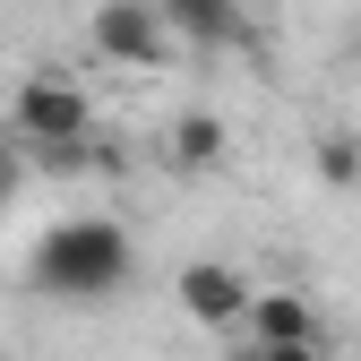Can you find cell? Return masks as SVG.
<instances>
[{
  "mask_svg": "<svg viewBox=\"0 0 361 361\" xmlns=\"http://www.w3.org/2000/svg\"><path fill=\"white\" fill-rule=\"evenodd\" d=\"M164 164H172L180 180L215 172V164H224V121H215V112H180V121L164 129Z\"/></svg>",
  "mask_w": 361,
  "mask_h": 361,
  "instance_id": "cell-7",
  "label": "cell"
},
{
  "mask_svg": "<svg viewBox=\"0 0 361 361\" xmlns=\"http://www.w3.org/2000/svg\"><path fill=\"white\" fill-rule=\"evenodd\" d=\"M310 172H319L327 190H361V147L353 138H319L310 147Z\"/></svg>",
  "mask_w": 361,
  "mask_h": 361,
  "instance_id": "cell-8",
  "label": "cell"
},
{
  "mask_svg": "<svg viewBox=\"0 0 361 361\" xmlns=\"http://www.w3.org/2000/svg\"><path fill=\"white\" fill-rule=\"evenodd\" d=\"M250 344H327V319L301 293H258L250 301Z\"/></svg>",
  "mask_w": 361,
  "mask_h": 361,
  "instance_id": "cell-6",
  "label": "cell"
},
{
  "mask_svg": "<svg viewBox=\"0 0 361 361\" xmlns=\"http://www.w3.org/2000/svg\"><path fill=\"white\" fill-rule=\"evenodd\" d=\"M250 276H233V267H224V258H190V267H180V319H198V327H250Z\"/></svg>",
  "mask_w": 361,
  "mask_h": 361,
  "instance_id": "cell-4",
  "label": "cell"
},
{
  "mask_svg": "<svg viewBox=\"0 0 361 361\" xmlns=\"http://www.w3.org/2000/svg\"><path fill=\"white\" fill-rule=\"evenodd\" d=\"M172 43H190V52H224V43H241L250 35V9L241 0H155Z\"/></svg>",
  "mask_w": 361,
  "mask_h": 361,
  "instance_id": "cell-5",
  "label": "cell"
},
{
  "mask_svg": "<svg viewBox=\"0 0 361 361\" xmlns=\"http://www.w3.org/2000/svg\"><path fill=\"white\" fill-rule=\"evenodd\" d=\"M233 361H319V344H241Z\"/></svg>",
  "mask_w": 361,
  "mask_h": 361,
  "instance_id": "cell-10",
  "label": "cell"
},
{
  "mask_svg": "<svg viewBox=\"0 0 361 361\" xmlns=\"http://www.w3.org/2000/svg\"><path fill=\"white\" fill-rule=\"evenodd\" d=\"M129 267H138L129 224H112V215H61L52 233L35 241L26 284L52 293V301H112V293L129 284Z\"/></svg>",
  "mask_w": 361,
  "mask_h": 361,
  "instance_id": "cell-1",
  "label": "cell"
},
{
  "mask_svg": "<svg viewBox=\"0 0 361 361\" xmlns=\"http://www.w3.org/2000/svg\"><path fill=\"white\" fill-rule=\"evenodd\" d=\"M353 361H361V344H353Z\"/></svg>",
  "mask_w": 361,
  "mask_h": 361,
  "instance_id": "cell-11",
  "label": "cell"
},
{
  "mask_svg": "<svg viewBox=\"0 0 361 361\" xmlns=\"http://www.w3.org/2000/svg\"><path fill=\"white\" fill-rule=\"evenodd\" d=\"M95 52L112 69H164L172 61V26L155 0H104L95 9Z\"/></svg>",
  "mask_w": 361,
  "mask_h": 361,
  "instance_id": "cell-3",
  "label": "cell"
},
{
  "mask_svg": "<svg viewBox=\"0 0 361 361\" xmlns=\"http://www.w3.org/2000/svg\"><path fill=\"white\" fill-rule=\"evenodd\" d=\"M9 138L35 155V147H78V138H95V104H86V86L69 78H26L18 95H9Z\"/></svg>",
  "mask_w": 361,
  "mask_h": 361,
  "instance_id": "cell-2",
  "label": "cell"
},
{
  "mask_svg": "<svg viewBox=\"0 0 361 361\" xmlns=\"http://www.w3.org/2000/svg\"><path fill=\"white\" fill-rule=\"evenodd\" d=\"M26 172H35V164H26V147H18V138H0V215L18 207V190H26Z\"/></svg>",
  "mask_w": 361,
  "mask_h": 361,
  "instance_id": "cell-9",
  "label": "cell"
}]
</instances>
